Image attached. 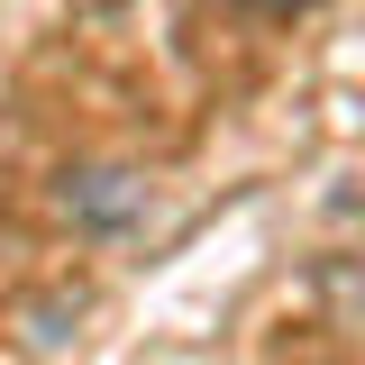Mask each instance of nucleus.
<instances>
[{
  "label": "nucleus",
  "mask_w": 365,
  "mask_h": 365,
  "mask_svg": "<svg viewBox=\"0 0 365 365\" xmlns=\"http://www.w3.org/2000/svg\"><path fill=\"white\" fill-rule=\"evenodd\" d=\"M247 9H311V0H247Z\"/></svg>",
  "instance_id": "1"
}]
</instances>
